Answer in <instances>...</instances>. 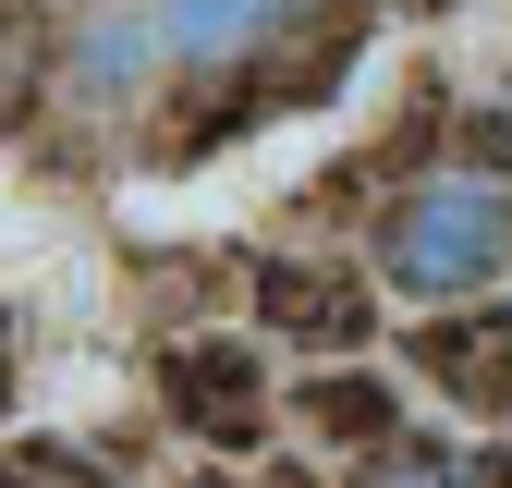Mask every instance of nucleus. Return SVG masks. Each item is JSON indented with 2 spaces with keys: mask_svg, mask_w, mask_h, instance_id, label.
<instances>
[{
  "mask_svg": "<svg viewBox=\"0 0 512 488\" xmlns=\"http://www.w3.org/2000/svg\"><path fill=\"white\" fill-rule=\"evenodd\" d=\"M476 488H512V452H488V464H476Z\"/></svg>",
  "mask_w": 512,
  "mask_h": 488,
  "instance_id": "obj_11",
  "label": "nucleus"
},
{
  "mask_svg": "<svg viewBox=\"0 0 512 488\" xmlns=\"http://www.w3.org/2000/svg\"><path fill=\"white\" fill-rule=\"evenodd\" d=\"M403 354H415L464 415H500V403H512V305H488V293H476V305H427Z\"/></svg>",
  "mask_w": 512,
  "mask_h": 488,
  "instance_id": "obj_4",
  "label": "nucleus"
},
{
  "mask_svg": "<svg viewBox=\"0 0 512 488\" xmlns=\"http://www.w3.org/2000/svg\"><path fill=\"white\" fill-rule=\"evenodd\" d=\"M500 269H512V208L488 171H427L378 220V281L403 305H476Z\"/></svg>",
  "mask_w": 512,
  "mask_h": 488,
  "instance_id": "obj_1",
  "label": "nucleus"
},
{
  "mask_svg": "<svg viewBox=\"0 0 512 488\" xmlns=\"http://www.w3.org/2000/svg\"><path fill=\"white\" fill-rule=\"evenodd\" d=\"M464 171H512V110H464Z\"/></svg>",
  "mask_w": 512,
  "mask_h": 488,
  "instance_id": "obj_10",
  "label": "nucleus"
},
{
  "mask_svg": "<svg viewBox=\"0 0 512 488\" xmlns=\"http://www.w3.org/2000/svg\"><path fill=\"white\" fill-rule=\"evenodd\" d=\"M256 330L293 354H366L378 293L354 269H317V257H256Z\"/></svg>",
  "mask_w": 512,
  "mask_h": 488,
  "instance_id": "obj_3",
  "label": "nucleus"
},
{
  "mask_svg": "<svg viewBox=\"0 0 512 488\" xmlns=\"http://www.w3.org/2000/svg\"><path fill=\"white\" fill-rule=\"evenodd\" d=\"M159 403L183 415V440H208V452H256L269 415H281L256 342H171V354H159Z\"/></svg>",
  "mask_w": 512,
  "mask_h": 488,
  "instance_id": "obj_2",
  "label": "nucleus"
},
{
  "mask_svg": "<svg viewBox=\"0 0 512 488\" xmlns=\"http://www.w3.org/2000/svg\"><path fill=\"white\" fill-rule=\"evenodd\" d=\"M0 488H98V476L61 452V440H25V452H0Z\"/></svg>",
  "mask_w": 512,
  "mask_h": 488,
  "instance_id": "obj_9",
  "label": "nucleus"
},
{
  "mask_svg": "<svg viewBox=\"0 0 512 488\" xmlns=\"http://www.w3.org/2000/svg\"><path fill=\"white\" fill-rule=\"evenodd\" d=\"M293 415L317 427V440H354V452L403 440V403H391V379H293Z\"/></svg>",
  "mask_w": 512,
  "mask_h": 488,
  "instance_id": "obj_6",
  "label": "nucleus"
},
{
  "mask_svg": "<svg viewBox=\"0 0 512 488\" xmlns=\"http://www.w3.org/2000/svg\"><path fill=\"white\" fill-rule=\"evenodd\" d=\"M305 0H159V37L171 61H196V74H244L256 49H281L293 37Z\"/></svg>",
  "mask_w": 512,
  "mask_h": 488,
  "instance_id": "obj_5",
  "label": "nucleus"
},
{
  "mask_svg": "<svg viewBox=\"0 0 512 488\" xmlns=\"http://www.w3.org/2000/svg\"><path fill=\"white\" fill-rule=\"evenodd\" d=\"M37 86H49L37 13H25V0H0V135H25V122H37Z\"/></svg>",
  "mask_w": 512,
  "mask_h": 488,
  "instance_id": "obj_7",
  "label": "nucleus"
},
{
  "mask_svg": "<svg viewBox=\"0 0 512 488\" xmlns=\"http://www.w3.org/2000/svg\"><path fill=\"white\" fill-rule=\"evenodd\" d=\"M354 488H476V464H452L439 440H378L354 464Z\"/></svg>",
  "mask_w": 512,
  "mask_h": 488,
  "instance_id": "obj_8",
  "label": "nucleus"
}]
</instances>
